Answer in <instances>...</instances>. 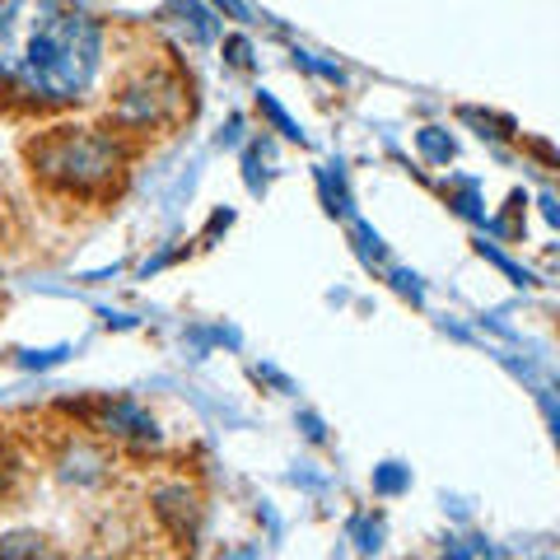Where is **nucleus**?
<instances>
[{
	"mask_svg": "<svg viewBox=\"0 0 560 560\" xmlns=\"http://www.w3.org/2000/svg\"><path fill=\"white\" fill-rule=\"evenodd\" d=\"M173 10H183V20L191 24V33H197V38L206 43V38H215V10H206V5H197V0H168Z\"/></svg>",
	"mask_w": 560,
	"mask_h": 560,
	"instance_id": "obj_5",
	"label": "nucleus"
},
{
	"mask_svg": "<svg viewBox=\"0 0 560 560\" xmlns=\"http://www.w3.org/2000/svg\"><path fill=\"white\" fill-rule=\"evenodd\" d=\"M416 145L425 150V160H434V164H448V160H453V140H448L440 127H425V131L416 136Z\"/></svg>",
	"mask_w": 560,
	"mask_h": 560,
	"instance_id": "obj_6",
	"label": "nucleus"
},
{
	"mask_svg": "<svg viewBox=\"0 0 560 560\" xmlns=\"http://www.w3.org/2000/svg\"><path fill=\"white\" fill-rule=\"evenodd\" d=\"M103 70V24L75 0H0V90L33 108L90 98Z\"/></svg>",
	"mask_w": 560,
	"mask_h": 560,
	"instance_id": "obj_1",
	"label": "nucleus"
},
{
	"mask_svg": "<svg viewBox=\"0 0 560 560\" xmlns=\"http://www.w3.org/2000/svg\"><path fill=\"white\" fill-rule=\"evenodd\" d=\"M183 113H187V84L178 70L164 61H145V66L127 70L108 103V121L121 140L160 136L168 127H178Z\"/></svg>",
	"mask_w": 560,
	"mask_h": 560,
	"instance_id": "obj_3",
	"label": "nucleus"
},
{
	"mask_svg": "<svg viewBox=\"0 0 560 560\" xmlns=\"http://www.w3.org/2000/svg\"><path fill=\"white\" fill-rule=\"evenodd\" d=\"M94 430L103 434V440H117V444H140V448L160 444V425H154V416L145 407H136V401H127V397L103 401L98 416H94Z\"/></svg>",
	"mask_w": 560,
	"mask_h": 560,
	"instance_id": "obj_4",
	"label": "nucleus"
},
{
	"mask_svg": "<svg viewBox=\"0 0 560 560\" xmlns=\"http://www.w3.org/2000/svg\"><path fill=\"white\" fill-rule=\"evenodd\" d=\"M257 103H261V113H267V117L276 121V131H280V136H290V140H304V131L294 127V121H290V113L280 108V103H276L271 94H257Z\"/></svg>",
	"mask_w": 560,
	"mask_h": 560,
	"instance_id": "obj_7",
	"label": "nucleus"
},
{
	"mask_svg": "<svg viewBox=\"0 0 560 560\" xmlns=\"http://www.w3.org/2000/svg\"><path fill=\"white\" fill-rule=\"evenodd\" d=\"M401 486H407V471H401L397 463H383L374 471V490H383V495H393V490H401Z\"/></svg>",
	"mask_w": 560,
	"mask_h": 560,
	"instance_id": "obj_9",
	"label": "nucleus"
},
{
	"mask_svg": "<svg viewBox=\"0 0 560 560\" xmlns=\"http://www.w3.org/2000/svg\"><path fill=\"white\" fill-rule=\"evenodd\" d=\"M224 51H230V61H234V66H253V47H248V38H230V43H224Z\"/></svg>",
	"mask_w": 560,
	"mask_h": 560,
	"instance_id": "obj_10",
	"label": "nucleus"
},
{
	"mask_svg": "<svg viewBox=\"0 0 560 560\" xmlns=\"http://www.w3.org/2000/svg\"><path fill=\"white\" fill-rule=\"evenodd\" d=\"M131 140L98 127H51L28 145L33 178L66 197H108L127 173Z\"/></svg>",
	"mask_w": 560,
	"mask_h": 560,
	"instance_id": "obj_2",
	"label": "nucleus"
},
{
	"mask_svg": "<svg viewBox=\"0 0 560 560\" xmlns=\"http://www.w3.org/2000/svg\"><path fill=\"white\" fill-rule=\"evenodd\" d=\"M215 5H220V10H230L234 20H248V5H243V0H215Z\"/></svg>",
	"mask_w": 560,
	"mask_h": 560,
	"instance_id": "obj_11",
	"label": "nucleus"
},
{
	"mask_svg": "<svg viewBox=\"0 0 560 560\" xmlns=\"http://www.w3.org/2000/svg\"><path fill=\"white\" fill-rule=\"evenodd\" d=\"M350 537H355V547L360 551H378L383 547V523L378 518H355V523H350Z\"/></svg>",
	"mask_w": 560,
	"mask_h": 560,
	"instance_id": "obj_8",
	"label": "nucleus"
}]
</instances>
